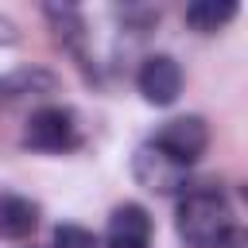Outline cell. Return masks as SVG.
<instances>
[{
  "instance_id": "6",
  "label": "cell",
  "mask_w": 248,
  "mask_h": 248,
  "mask_svg": "<svg viewBox=\"0 0 248 248\" xmlns=\"http://www.w3.org/2000/svg\"><path fill=\"white\" fill-rule=\"evenodd\" d=\"M151 244V217L143 205L124 202L108 213L105 225V248H147Z\"/></svg>"
},
{
  "instance_id": "12",
  "label": "cell",
  "mask_w": 248,
  "mask_h": 248,
  "mask_svg": "<svg viewBox=\"0 0 248 248\" xmlns=\"http://www.w3.org/2000/svg\"><path fill=\"white\" fill-rule=\"evenodd\" d=\"M240 194H244V202H248V182H244V186H240Z\"/></svg>"
},
{
  "instance_id": "1",
  "label": "cell",
  "mask_w": 248,
  "mask_h": 248,
  "mask_svg": "<svg viewBox=\"0 0 248 248\" xmlns=\"http://www.w3.org/2000/svg\"><path fill=\"white\" fill-rule=\"evenodd\" d=\"M174 229L186 248H217V240L232 229V209L229 198L217 186H194L178 198L174 209Z\"/></svg>"
},
{
  "instance_id": "11",
  "label": "cell",
  "mask_w": 248,
  "mask_h": 248,
  "mask_svg": "<svg viewBox=\"0 0 248 248\" xmlns=\"http://www.w3.org/2000/svg\"><path fill=\"white\" fill-rule=\"evenodd\" d=\"M217 248H248V225H232V229L217 240Z\"/></svg>"
},
{
  "instance_id": "9",
  "label": "cell",
  "mask_w": 248,
  "mask_h": 248,
  "mask_svg": "<svg viewBox=\"0 0 248 248\" xmlns=\"http://www.w3.org/2000/svg\"><path fill=\"white\" fill-rule=\"evenodd\" d=\"M182 19H186L190 31L213 35V31H221L225 23L236 19V4H232V0H194V4H186Z\"/></svg>"
},
{
  "instance_id": "7",
  "label": "cell",
  "mask_w": 248,
  "mask_h": 248,
  "mask_svg": "<svg viewBox=\"0 0 248 248\" xmlns=\"http://www.w3.org/2000/svg\"><path fill=\"white\" fill-rule=\"evenodd\" d=\"M46 12V19H50V27H54V39L81 62V66H89V50H85V43H89V31H85V19H81V12L78 8H70V4H46L43 8Z\"/></svg>"
},
{
  "instance_id": "10",
  "label": "cell",
  "mask_w": 248,
  "mask_h": 248,
  "mask_svg": "<svg viewBox=\"0 0 248 248\" xmlns=\"http://www.w3.org/2000/svg\"><path fill=\"white\" fill-rule=\"evenodd\" d=\"M54 248H101V240H97L85 225L62 221V225L54 229Z\"/></svg>"
},
{
  "instance_id": "5",
  "label": "cell",
  "mask_w": 248,
  "mask_h": 248,
  "mask_svg": "<svg viewBox=\"0 0 248 248\" xmlns=\"http://www.w3.org/2000/svg\"><path fill=\"white\" fill-rule=\"evenodd\" d=\"M136 85H140V93H143L147 105L167 108L182 93V66L170 54H147L143 66H140V74H136Z\"/></svg>"
},
{
  "instance_id": "2",
  "label": "cell",
  "mask_w": 248,
  "mask_h": 248,
  "mask_svg": "<svg viewBox=\"0 0 248 248\" xmlns=\"http://www.w3.org/2000/svg\"><path fill=\"white\" fill-rule=\"evenodd\" d=\"M23 143L31 151H43V155H62V151H74L81 143V124H78L74 108H66V105H43V108H35L27 116Z\"/></svg>"
},
{
  "instance_id": "8",
  "label": "cell",
  "mask_w": 248,
  "mask_h": 248,
  "mask_svg": "<svg viewBox=\"0 0 248 248\" xmlns=\"http://www.w3.org/2000/svg\"><path fill=\"white\" fill-rule=\"evenodd\" d=\"M39 229V205L16 190L0 194V236L4 240H27Z\"/></svg>"
},
{
  "instance_id": "4",
  "label": "cell",
  "mask_w": 248,
  "mask_h": 248,
  "mask_svg": "<svg viewBox=\"0 0 248 248\" xmlns=\"http://www.w3.org/2000/svg\"><path fill=\"white\" fill-rule=\"evenodd\" d=\"M151 143H155L159 151H167L174 163L190 167V163H198V159L205 155V147H209V124H205L202 116H174V120H167V124L151 136Z\"/></svg>"
},
{
  "instance_id": "3",
  "label": "cell",
  "mask_w": 248,
  "mask_h": 248,
  "mask_svg": "<svg viewBox=\"0 0 248 248\" xmlns=\"http://www.w3.org/2000/svg\"><path fill=\"white\" fill-rule=\"evenodd\" d=\"M190 167H182V163H174L167 151H159L151 140L143 143V147H136V155H132V178L143 186V190H151V194H186V186H190V174H186Z\"/></svg>"
}]
</instances>
